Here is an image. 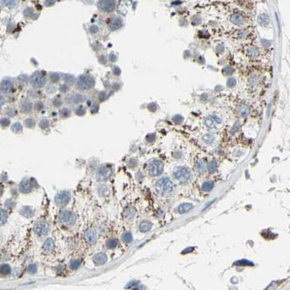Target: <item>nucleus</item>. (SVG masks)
I'll return each mask as SVG.
<instances>
[{
    "instance_id": "nucleus-21",
    "label": "nucleus",
    "mask_w": 290,
    "mask_h": 290,
    "mask_svg": "<svg viewBox=\"0 0 290 290\" xmlns=\"http://www.w3.org/2000/svg\"><path fill=\"white\" fill-rule=\"evenodd\" d=\"M213 188H214V183L212 181L205 182L202 186V190L204 191H206V192H209V191H212Z\"/></svg>"
},
{
    "instance_id": "nucleus-4",
    "label": "nucleus",
    "mask_w": 290,
    "mask_h": 290,
    "mask_svg": "<svg viewBox=\"0 0 290 290\" xmlns=\"http://www.w3.org/2000/svg\"><path fill=\"white\" fill-rule=\"evenodd\" d=\"M164 164L159 160H153L148 164V173L151 176H158L163 172Z\"/></svg>"
},
{
    "instance_id": "nucleus-39",
    "label": "nucleus",
    "mask_w": 290,
    "mask_h": 290,
    "mask_svg": "<svg viewBox=\"0 0 290 290\" xmlns=\"http://www.w3.org/2000/svg\"><path fill=\"white\" fill-rule=\"evenodd\" d=\"M36 271H37V268H36V267L34 266V265H31V266H29V268H28V271L30 272V273H35Z\"/></svg>"
},
{
    "instance_id": "nucleus-30",
    "label": "nucleus",
    "mask_w": 290,
    "mask_h": 290,
    "mask_svg": "<svg viewBox=\"0 0 290 290\" xmlns=\"http://www.w3.org/2000/svg\"><path fill=\"white\" fill-rule=\"evenodd\" d=\"M197 170L199 172H202L204 170V169H205V163L204 162H203L202 161V160H200V161H198L197 162Z\"/></svg>"
},
{
    "instance_id": "nucleus-19",
    "label": "nucleus",
    "mask_w": 290,
    "mask_h": 290,
    "mask_svg": "<svg viewBox=\"0 0 290 290\" xmlns=\"http://www.w3.org/2000/svg\"><path fill=\"white\" fill-rule=\"evenodd\" d=\"M231 21L236 25H242L244 23V19L241 15L235 14L231 17Z\"/></svg>"
},
{
    "instance_id": "nucleus-36",
    "label": "nucleus",
    "mask_w": 290,
    "mask_h": 290,
    "mask_svg": "<svg viewBox=\"0 0 290 290\" xmlns=\"http://www.w3.org/2000/svg\"><path fill=\"white\" fill-rule=\"evenodd\" d=\"M182 119H182V117H181V116L177 115V116H175V117L173 118V122H175V123H177V124H180L182 122Z\"/></svg>"
},
{
    "instance_id": "nucleus-18",
    "label": "nucleus",
    "mask_w": 290,
    "mask_h": 290,
    "mask_svg": "<svg viewBox=\"0 0 290 290\" xmlns=\"http://www.w3.org/2000/svg\"><path fill=\"white\" fill-rule=\"evenodd\" d=\"M270 19L266 14H262L258 17V23L260 26H267L269 24Z\"/></svg>"
},
{
    "instance_id": "nucleus-41",
    "label": "nucleus",
    "mask_w": 290,
    "mask_h": 290,
    "mask_svg": "<svg viewBox=\"0 0 290 290\" xmlns=\"http://www.w3.org/2000/svg\"><path fill=\"white\" fill-rule=\"evenodd\" d=\"M193 250V248H192V247H189V248H187L185 249V250L182 252V253L185 254V253H188V252H192Z\"/></svg>"
},
{
    "instance_id": "nucleus-15",
    "label": "nucleus",
    "mask_w": 290,
    "mask_h": 290,
    "mask_svg": "<svg viewBox=\"0 0 290 290\" xmlns=\"http://www.w3.org/2000/svg\"><path fill=\"white\" fill-rule=\"evenodd\" d=\"M55 248V243L53 242L52 239L51 238H48V240L44 242L43 245V249L46 252H52Z\"/></svg>"
},
{
    "instance_id": "nucleus-12",
    "label": "nucleus",
    "mask_w": 290,
    "mask_h": 290,
    "mask_svg": "<svg viewBox=\"0 0 290 290\" xmlns=\"http://www.w3.org/2000/svg\"><path fill=\"white\" fill-rule=\"evenodd\" d=\"M12 84L10 80L5 79L2 82L1 85H0V92L4 94L9 93L12 90Z\"/></svg>"
},
{
    "instance_id": "nucleus-34",
    "label": "nucleus",
    "mask_w": 290,
    "mask_h": 290,
    "mask_svg": "<svg viewBox=\"0 0 290 290\" xmlns=\"http://www.w3.org/2000/svg\"><path fill=\"white\" fill-rule=\"evenodd\" d=\"M12 130L15 132H18L21 130H22V128L21 126V124L19 123H16L14 125L12 126Z\"/></svg>"
},
{
    "instance_id": "nucleus-38",
    "label": "nucleus",
    "mask_w": 290,
    "mask_h": 290,
    "mask_svg": "<svg viewBox=\"0 0 290 290\" xmlns=\"http://www.w3.org/2000/svg\"><path fill=\"white\" fill-rule=\"evenodd\" d=\"M225 71H226V74L228 75H231L232 73H233V69H232L231 67H226L225 68Z\"/></svg>"
},
{
    "instance_id": "nucleus-14",
    "label": "nucleus",
    "mask_w": 290,
    "mask_h": 290,
    "mask_svg": "<svg viewBox=\"0 0 290 290\" xmlns=\"http://www.w3.org/2000/svg\"><path fill=\"white\" fill-rule=\"evenodd\" d=\"M93 260H94L95 264L98 265H103L107 261V256L104 253H98L93 258Z\"/></svg>"
},
{
    "instance_id": "nucleus-26",
    "label": "nucleus",
    "mask_w": 290,
    "mask_h": 290,
    "mask_svg": "<svg viewBox=\"0 0 290 290\" xmlns=\"http://www.w3.org/2000/svg\"><path fill=\"white\" fill-rule=\"evenodd\" d=\"M122 239L124 242L126 243H129L132 241V236L131 233L129 232H128V233H125L122 236Z\"/></svg>"
},
{
    "instance_id": "nucleus-33",
    "label": "nucleus",
    "mask_w": 290,
    "mask_h": 290,
    "mask_svg": "<svg viewBox=\"0 0 290 290\" xmlns=\"http://www.w3.org/2000/svg\"><path fill=\"white\" fill-rule=\"evenodd\" d=\"M236 265H253L252 263L250 261L246 260H242L240 261H238L237 262H236Z\"/></svg>"
},
{
    "instance_id": "nucleus-10",
    "label": "nucleus",
    "mask_w": 290,
    "mask_h": 290,
    "mask_svg": "<svg viewBox=\"0 0 290 290\" xmlns=\"http://www.w3.org/2000/svg\"><path fill=\"white\" fill-rule=\"evenodd\" d=\"M99 7L101 10L109 12L114 8V2L113 0H101L99 3Z\"/></svg>"
},
{
    "instance_id": "nucleus-40",
    "label": "nucleus",
    "mask_w": 290,
    "mask_h": 290,
    "mask_svg": "<svg viewBox=\"0 0 290 290\" xmlns=\"http://www.w3.org/2000/svg\"><path fill=\"white\" fill-rule=\"evenodd\" d=\"M212 118H213V119H214V121H215L216 122H218V123H221V119H220V118H219L218 117V116H212Z\"/></svg>"
},
{
    "instance_id": "nucleus-7",
    "label": "nucleus",
    "mask_w": 290,
    "mask_h": 290,
    "mask_svg": "<svg viewBox=\"0 0 290 290\" xmlns=\"http://www.w3.org/2000/svg\"><path fill=\"white\" fill-rule=\"evenodd\" d=\"M50 231V226L45 221L37 222L34 227V232L38 236H45Z\"/></svg>"
},
{
    "instance_id": "nucleus-5",
    "label": "nucleus",
    "mask_w": 290,
    "mask_h": 290,
    "mask_svg": "<svg viewBox=\"0 0 290 290\" xmlns=\"http://www.w3.org/2000/svg\"><path fill=\"white\" fill-rule=\"evenodd\" d=\"M69 200H70V193L68 191H61L57 194L55 198V204L60 207L66 206Z\"/></svg>"
},
{
    "instance_id": "nucleus-22",
    "label": "nucleus",
    "mask_w": 290,
    "mask_h": 290,
    "mask_svg": "<svg viewBox=\"0 0 290 290\" xmlns=\"http://www.w3.org/2000/svg\"><path fill=\"white\" fill-rule=\"evenodd\" d=\"M8 220V213L4 209H0V225L4 224Z\"/></svg>"
},
{
    "instance_id": "nucleus-11",
    "label": "nucleus",
    "mask_w": 290,
    "mask_h": 290,
    "mask_svg": "<svg viewBox=\"0 0 290 290\" xmlns=\"http://www.w3.org/2000/svg\"><path fill=\"white\" fill-rule=\"evenodd\" d=\"M94 84L92 79L88 77H82L79 80V85L82 89L91 88Z\"/></svg>"
},
{
    "instance_id": "nucleus-23",
    "label": "nucleus",
    "mask_w": 290,
    "mask_h": 290,
    "mask_svg": "<svg viewBox=\"0 0 290 290\" xmlns=\"http://www.w3.org/2000/svg\"><path fill=\"white\" fill-rule=\"evenodd\" d=\"M10 271H11V268L8 265L4 264L0 267V273H1L2 274H4V275L9 274L10 273Z\"/></svg>"
},
{
    "instance_id": "nucleus-2",
    "label": "nucleus",
    "mask_w": 290,
    "mask_h": 290,
    "mask_svg": "<svg viewBox=\"0 0 290 290\" xmlns=\"http://www.w3.org/2000/svg\"><path fill=\"white\" fill-rule=\"evenodd\" d=\"M156 188L159 193L167 194L173 191V184L168 178H162L157 182Z\"/></svg>"
},
{
    "instance_id": "nucleus-29",
    "label": "nucleus",
    "mask_w": 290,
    "mask_h": 290,
    "mask_svg": "<svg viewBox=\"0 0 290 290\" xmlns=\"http://www.w3.org/2000/svg\"><path fill=\"white\" fill-rule=\"evenodd\" d=\"M249 55L252 57H258V55H260V52H259L258 49L256 48H254V47L249 49Z\"/></svg>"
},
{
    "instance_id": "nucleus-37",
    "label": "nucleus",
    "mask_w": 290,
    "mask_h": 290,
    "mask_svg": "<svg viewBox=\"0 0 290 290\" xmlns=\"http://www.w3.org/2000/svg\"><path fill=\"white\" fill-rule=\"evenodd\" d=\"M236 81L234 79H232V78L231 79H229L227 82V84L228 87H233L234 85H236Z\"/></svg>"
},
{
    "instance_id": "nucleus-8",
    "label": "nucleus",
    "mask_w": 290,
    "mask_h": 290,
    "mask_svg": "<svg viewBox=\"0 0 290 290\" xmlns=\"http://www.w3.org/2000/svg\"><path fill=\"white\" fill-rule=\"evenodd\" d=\"M98 232L97 228H92L88 230V231L85 233L84 235V238H85L86 242L88 244H93L96 242L98 239Z\"/></svg>"
},
{
    "instance_id": "nucleus-25",
    "label": "nucleus",
    "mask_w": 290,
    "mask_h": 290,
    "mask_svg": "<svg viewBox=\"0 0 290 290\" xmlns=\"http://www.w3.org/2000/svg\"><path fill=\"white\" fill-rule=\"evenodd\" d=\"M214 138H214L212 135H211V134H207V135H205L204 137H203V140H204L206 143L209 144L211 143V142H212Z\"/></svg>"
},
{
    "instance_id": "nucleus-13",
    "label": "nucleus",
    "mask_w": 290,
    "mask_h": 290,
    "mask_svg": "<svg viewBox=\"0 0 290 290\" xmlns=\"http://www.w3.org/2000/svg\"><path fill=\"white\" fill-rule=\"evenodd\" d=\"M19 188L20 191H21L22 193H28L32 191L33 187L32 182H31L29 180H23V182H21V183L20 184Z\"/></svg>"
},
{
    "instance_id": "nucleus-28",
    "label": "nucleus",
    "mask_w": 290,
    "mask_h": 290,
    "mask_svg": "<svg viewBox=\"0 0 290 290\" xmlns=\"http://www.w3.org/2000/svg\"><path fill=\"white\" fill-rule=\"evenodd\" d=\"M217 169V164L215 162H212L208 165V170L210 173H214Z\"/></svg>"
},
{
    "instance_id": "nucleus-42",
    "label": "nucleus",
    "mask_w": 290,
    "mask_h": 290,
    "mask_svg": "<svg viewBox=\"0 0 290 290\" xmlns=\"http://www.w3.org/2000/svg\"><path fill=\"white\" fill-rule=\"evenodd\" d=\"M0 10H1V8H0Z\"/></svg>"
},
{
    "instance_id": "nucleus-35",
    "label": "nucleus",
    "mask_w": 290,
    "mask_h": 290,
    "mask_svg": "<svg viewBox=\"0 0 290 290\" xmlns=\"http://www.w3.org/2000/svg\"><path fill=\"white\" fill-rule=\"evenodd\" d=\"M79 264H80L79 260H73V262H71V265H70V267L73 269H76V268H77L78 267H79Z\"/></svg>"
},
{
    "instance_id": "nucleus-9",
    "label": "nucleus",
    "mask_w": 290,
    "mask_h": 290,
    "mask_svg": "<svg viewBox=\"0 0 290 290\" xmlns=\"http://www.w3.org/2000/svg\"><path fill=\"white\" fill-rule=\"evenodd\" d=\"M45 78L40 73H36L32 77V83L33 87L37 88H41L45 84Z\"/></svg>"
},
{
    "instance_id": "nucleus-32",
    "label": "nucleus",
    "mask_w": 290,
    "mask_h": 290,
    "mask_svg": "<svg viewBox=\"0 0 290 290\" xmlns=\"http://www.w3.org/2000/svg\"><path fill=\"white\" fill-rule=\"evenodd\" d=\"M205 124L209 128H215V123H214V121L212 119H207L205 121Z\"/></svg>"
},
{
    "instance_id": "nucleus-24",
    "label": "nucleus",
    "mask_w": 290,
    "mask_h": 290,
    "mask_svg": "<svg viewBox=\"0 0 290 290\" xmlns=\"http://www.w3.org/2000/svg\"><path fill=\"white\" fill-rule=\"evenodd\" d=\"M117 240L115 238H111V239L108 240L107 242V247L109 249H113L117 247Z\"/></svg>"
},
{
    "instance_id": "nucleus-20",
    "label": "nucleus",
    "mask_w": 290,
    "mask_h": 290,
    "mask_svg": "<svg viewBox=\"0 0 290 290\" xmlns=\"http://www.w3.org/2000/svg\"><path fill=\"white\" fill-rule=\"evenodd\" d=\"M2 4L8 8H14L18 4V0H2Z\"/></svg>"
},
{
    "instance_id": "nucleus-3",
    "label": "nucleus",
    "mask_w": 290,
    "mask_h": 290,
    "mask_svg": "<svg viewBox=\"0 0 290 290\" xmlns=\"http://www.w3.org/2000/svg\"><path fill=\"white\" fill-rule=\"evenodd\" d=\"M60 221L66 226H73L77 221V216L72 212L69 210H63L60 213Z\"/></svg>"
},
{
    "instance_id": "nucleus-17",
    "label": "nucleus",
    "mask_w": 290,
    "mask_h": 290,
    "mask_svg": "<svg viewBox=\"0 0 290 290\" xmlns=\"http://www.w3.org/2000/svg\"><path fill=\"white\" fill-rule=\"evenodd\" d=\"M193 207V204H191V203H183V204L180 205L178 210H179V213L184 214L187 212L190 211Z\"/></svg>"
},
{
    "instance_id": "nucleus-27",
    "label": "nucleus",
    "mask_w": 290,
    "mask_h": 290,
    "mask_svg": "<svg viewBox=\"0 0 290 290\" xmlns=\"http://www.w3.org/2000/svg\"><path fill=\"white\" fill-rule=\"evenodd\" d=\"M238 113H240V115L243 116V117H245V116L248 115L249 108H247V106H241L239 108V110H238Z\"/></svg>"
},
{
    "instance_id": "nucleus-1",
    "label": "nucleus",
    "mask_w": 290,
    "mask_h": 290,
    "mask_svg": "<svg viewBox=\"0 0 290 290\" xmlns=\"http://www.w3.org/2000/svg\"><path fill=\"white\" fill-rule=\"evenodd\" d=\"M174 177L179 182L185 183L191 179V171L186 167H179L174 171Z\"/></svg>"
},
{
    "instance_id": "nucleus-6",
    "label": "nucleus",
    "mask_w": 290,
    "mask_h": 290,
    "mask_svg": "<svg viewBox=\"0 0 290 290\" xmlns=\"http://www.w3.org/2000/svg\"><path fill=\"white\" fill-rule=\"evenodd\" d=\"M111 174H112V170L110 167L104 166L98 169L96 178L99 181H105L111 177Z\"/></svg>"
},
{
    "instance_id": "nucleus-16",
    "label": "nucleus",
    "mask_w": 290,
    "mask_h": 290,
    "mask_svg": "<svg viewBox=\"0 0 290 290\" xmlns=\"http://www.w3.org/2000/svg\"><path fill=\"white\" fill-rule=\"evenodd\" d=\"M151 228H152V223H151L150 221H148V220L142 221L139 226L140 231L141 232H143V233L150 231Z\"/></svg>"
},
{
    "instance_id": "nucleus-31",
    "label": "nucleus",
    "mask_w": 290,
    "mask_h": 290,
    "mask_svg": "<svg viewBox=\"0 0 290 290\" xmlns=\"http://www.w3.org/2000/svg\"><path fill=\"white\" fill-rule=\"evenodd\" d=\"M113 21L114 22H113L112 25H111V27L112 29H117V28H119L120 26H121L122 21H120L119 19H116L115 21Z\"/></svg>"
}]
</instances>
